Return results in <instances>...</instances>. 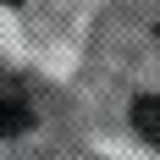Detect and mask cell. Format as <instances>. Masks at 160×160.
<instances>
[{
	"mask_svg": "<svg viewBox=\"0 0 160 160\" xmlns=\"http://www.w3.org/2000/svg\"><path fill=\"white\" fill-rule=\"evenodd\" d=\"M132 127L160 149V94H138L132 99Z\"/></svg>",
	"mask_w": 160,
	"mask_h": 160,
	"instance_id": "7a4b0ae2",
	"label": "cell"
},
{
	"mask_svg": "<svg viewBox=\"0 0 160 160\" xmlns=\"http://www.w3.org/2000/svg\"><path fill=\"white\" fill-rule=\"evenodd\" d=\"M33 127V105L22 88H0V132L6 138H17V132H28Z\"/></svg>",
	"mask_w": 160,
	"mask_h": 160,
	"instance_id": "6da1fadb",
	"label": "cell"
},
{
	"mask_svg": "<svg viewBox=\"0 0 160 160\" xmlns=\"http://www.w3.org/2000/svg\"><path fill=\"white\" fill-rule=\"evenodd\" d=\"M6 6H17V0H6Z\"/></svg>",
	"mask_w": 160,
	"mask_h": 160,
	"instance_id": "3957f363",
	"label": "cell"
}]
</instances>
